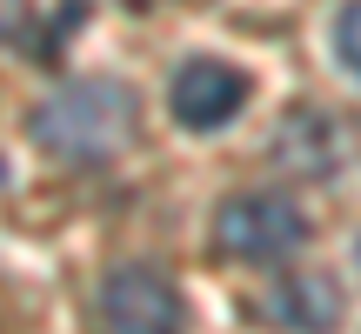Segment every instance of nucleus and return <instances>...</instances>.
<instances>
[{
  "mask_svg": "<svg viewBox=\"0 0 361 334\" xmlns=\"http://www.w3.org/2000/svg\"><path fill=\"white\" fill-rule=\"evenodd\" d=\"M134 134V87L114 74H87V80H61L47 101L34 107V141L40 154L67 161V167H101L128 147Z\"/></svg>",
  "mask_w": 361,
  "mask_h": 334,
  "instance_id": "obj_1",
  "label": "nucleus"
},
{
  "mask_svg": "<svg viewBox=\"0 0 361 334\" xmlns=\"http://www.w3.org/2000/svg\"><path fill=\"white\" fill-rule=\"evenodd\" d=\"M301 241H308V214H301V201H288V194H274V187L228 194V201L214 207V247L228 261L268 268V261H288Z\"/></svg>",
  "mask_w": 361,
  "mask_h": 334,
  "instance_id": "obj_2",
  "label": "nucleus"
},
{
  "mask_svg": "<svg viewBox=\"0 0 361 334\" xmlns=\"http://www.w3.org/2000/svg\"><path fill=\"white\" fill-rule=\"evenodd\" d=\"M94 314H101V334H180L188 328L180 287L161 268H147V261L107 268L101 295H94Z\"/></svg>",
  "mask_w": 361,
  "mask_h": 334,
  "instance_id": "obj_3",
  "label": "nucleus"
},
{
  "mask_svg": "<svg viewBox=\"0 0 361 334\" xmlns=\"http://www.w3.org/2000/svg\"><path fill=\"white\" fill-rule=\"evenodd\" d=\"M168 107H174L180 128L214 134L221 120H234L247 107V74L228 61H180L174 80H168Z\"/></svg>",
  "mask_w": 361,
  "mask_h": 334,
  "instance_id": "obj_4",
  "label": "nucleus"
},
{
  "mask_svg": "<svg viewBox=\"0 0 361 334\" xmlns=\"http://www.w3.org/2000/svg\"><path fill=\"white\" fill-rule=\"evenodd\" d=\"M274 161L288 167V174H308V180H322V174H335L341 161H355V134H348V120H328V114H295V120H281V141H274Z\"/></svg>",
  "mask_w": 361,
  "mask_h": 334,
  "instance_id": "obj_5",
  "label": "nucleus"
},
{
  "mask_svg": "<svg viewBox=\"0 0 361 334\" xmlns=\"http://www.w3.org/2000/svg\"><path fill=\"white\" fill-rule=\"evenodd\" d=\"M261 314L274 328H295V334H328L341 321V295L322 281V274H295V281H274L261 295Z\"/></svg>",
  "mask_w": 361,
  "mask_h": 334,
  "instance_id": "obj_6",
  "label": "nucleus"
},
{
  "mask_svg": "<svg viewBox=\"0 0 361 334\" xmlns=\"http://www.w3.org/2000/svg\"><path fill=\"white\" fill-rule=\"evenodd\" d=\"M335 61H341V74L361 80V0H348L335 13Z\"/></svg>",
  "mask_w": 361,
  "mask_h": 334,
  "instance_id": "obj_7",
  "label": "nucleus"
},
{
  "mask_svg": "<svg viewBox=\"0 0 361 334\" xmlns=\"http://www.w3.org/2000/svg\"><path fill=\"white\" fill-rule=\"evenodd\" d=\"M27 27V0H0V40H13Z\"/></svg>",
  "mask_w": 361,
  "mask_h": 334,
  "instance_id": "obj_8",
  "label": "nucleus"
},
{
  "mask_svg": "<svg viewBox=\"0 0 361 334\" xmlns=\"http://www.w3.org/2000/svg\"><path fill=\"white\" fill-rule=\"evenodd\" d=\"M355 268H361V247H355Z\"/></svg>",
  "mask_w": 361,
  "mask_h": 334,
  "instance_id": "obj_9",
  "label": "nucleus"
}]
</instances>
